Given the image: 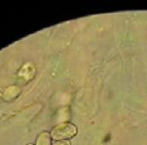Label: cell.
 I'll list each match as a JSON object with an SVG mask.
<instances>
[{
    "instance_id": "6da1fadb",
    "label": "cell",
    "mask_w": 147,
    "mask_h": 145,
    "mask_svg": "<svg viewBox=\"0 0 147 145\" xmlns=\"http://www.w3.org/2000/svg\"><path fill=\"white\" fill-rule=\"evenodd\" d=\"M78 132L77 127L70 122H63L56 125L51 131V136L57 141L67 140L74 137Z\"/></svg>"
},
{
    "instance_id": "7a4b0ae2",
    "label": "cell",
    "mask_w": 147,
    "mask_h": 145,
    "mask_svg": "<svg viewBox=\"0 0 147 145\" xmlns=\"http://www.w3.org/2000/svg\"><path fill=\"white\" fill-rule=\"evenodd\" d=\"M52 136L48 132H42L36 138L35 145H52Z\"/></svg>"
},
{
    "instance_id": "3957f363",
    "label": "cell",
    "mask_w": 147,
    "mask_h": 145,
    "mask_svg": "<svg viewBox=\"0 0 147 145\" xmlns=\"http://www.w3.org/2000/svg\"><path fill=\"white\" fill-rule=\"evenodd\" d=\"M52 145H71V144L68 140H61V141H56Z\"/></svg>"
},
{
    "instance_id": "277c9868",
    "label": "cell",
    "mask_w": 147,
    "mask_h": 145,
    "mask_svg": "<svg viewBox=\"0 0 147 145\" xmlns=\"http://www.w3.org/2000/svg\"><path fill=\"white\" fill-rule=\"evenodd\" d=\"M27 145H34V144H31V143H29V144H27Z\"/></svg>"
}]
</instances>
